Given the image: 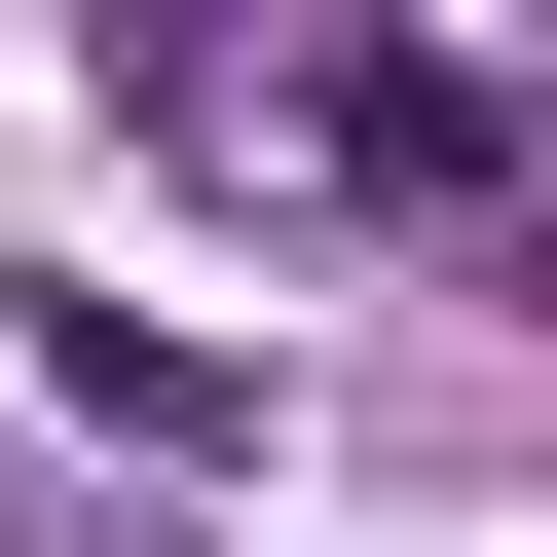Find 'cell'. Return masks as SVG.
<instances>
[{
    "instance_id": "cell-1",
    "label": "cell",
    "mask_w": 557,
    "mask_h": 557,
    "mask_svg": "<svg viewBox=\"0 0 557 557\" xmlns=\"http://www.w3.org/2000/svg\"><path fill=\"white\" fill-rule=\"evenodd\" d=\"M38 372H75L112 446H260V372H223V335H149V298H38Z\"/></svg>"
}]
</instances>
